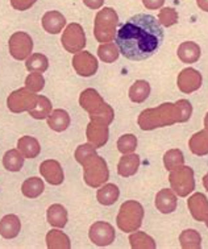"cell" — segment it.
<instances>
[{
    "label": "cell",
    "instance_id": "cell-1",
    "mask_svg": "<svg viewBox=\"0 0 208 249\" xmlns=\"http://www.w3.org/2000/svg\"><path fill=\"white\" fill-rule=\"evenodd\" d=\"M120 53L131 61L150 58L163 41V29L152 15L139 14L128 18L116 33Z\"/></svg>",
    "mask_w": 208,
    "mask_h": 249
},
{
    "label": "cell",
    "instance_id": "cell-2",
    "mask_svg": "<svg viewBox=\"0 0 208 249\" xmlns=\"http://www.w3.org/2000/svg\"><path fill=\"white\" fill-rule=\"evenodd\" d=\"M137 123L142 131L170 127L175 123H181V111L175 103H162L156 108L144 109L140 113Z\"/></svg>",
    "mask_w": 208,
    "mask_h": 249
},
{
    "label": "cell",
    "instance_id": "cell-3",
    "mask_svg": "<svg viewBox=\"0 0 208 249\" xmlns=\"http://www.w3.org/2000/svg\"><path fill=\"white\" fill-rule=\"evenodd\" d=\"M79 106L88 112L91 122L109 125L113 122L115 112L112 107L107 105L99 92L94 89H86L79 96Z\"/></svg>",
    "mask_w": 208,
    "mask_h": 249
},
{
    "label": "cell",
    "instance_id": "cell-4",
    "mask_svg": "<svg viewBox=\"0 0 208 249\" xmlns=\"http://www.w3.org/2000/svg\"><path fill=\"white\" fill-rule=\"evenodd\" d=\"M83 166V179L90 187H100L109 178V170L105 160L94 152L79 162Z\"/></svg>",
    "mask_w": 208,
    "mask_h": 249
},
{
    "label": "cell",
    "instance_id": "cell-5",
    "mask_svg": "<svg viewBox=\"0 0 208 249\" xmlns=\"http://www.w3.org/2000/svg\"><path fill=\"white\" fill-rule=\"evenodd\" d=\"M119 25V16L116 11L111 7H104L96 14L94 23V35L102 44L112 42L116 37V27Z\"/></svg>",
    "mask_w": 208,
    "mask_h": 249
},
{
    "label": "cell",
    "instance_id": "cell-6",
    "mask_svg": "<svg viewBox=\"0 0 208 249\" xmlns=\"http://www.w3.org/2000/svg\"><path fill=\"white\" fill-rule=\"evenodd\" d=\"M144 207L136 200H127L119 210L116 224L122 232H135L142 224Z\"/></svg>",
    "mask_w": 208,
    "mask_h": 249
},
{
    "label": "cell",
    "instance_id": "cell-7",
    "mask_svg": "<svg viewBox=\"0 0 208 249\" xmlns=\"http://www.w3.org/2000/svg\"><path fill=\"white\" fill-rule=\"evenodd\" d=\"M169 182L172 186V190L178 196L185 198L195 190L194 170L190 166H185V165L178 166L170 172Z\"/></svg>",
    "mask_w": 208,
    "mask_h": 249
},
{
    "label": "cell",
    "instance_id": "cell-8",
    "mask_svg": "<svg viewBox=\"0 0 208 249\" xmlns=\"http://www.w3.org/2000/svg\"><path fill=\"white\" fill-rule=\"evenodd\" d=\"M38 95H36L33 91L28 90L27 87L18 89L14 91L7 99V106L11 112L20 113L24 111H31L36 107Z\"/></svg>",
    "mask_w": 208,
    "mask_h": 249
},
{
    "label": "cell",
    "instance_id": "cell-9",
    "mask_svg": "<svg viewBox=\"0 0 208 249\" xmlns=\"http://www.w3.org/2000/svg\"><path fill=\"white\" fill-rule=\"evenodd\" d=\"M61 42L69 53H79L86 46V35L82 25L77 23L69 24L62 33Z\"/></svg>",
    "mask_w": 208,
    "mask_h": 249
},
{
    "label": "cell",
    "instance_id": "cell-10",
    "mask_svg": "<svg viewBox=\"0 0 208 249\" xmlns=\"http://www.w3.org/2000/svg\"><path fill=\"white\" fill-rule=\"evenodd\" d=\"M9 53L17 61H23L31 57V53L33 50V40L25 32H15L9 37L8 41Z\"/></svg>",
    "mask_w": 208,
    "mask_h": 249
},
{
    "label": "cell",
    "instance_id": "cell-11",
    "mask_svg": "<svg viewBox=\"0 0 208 249\" xmlns=\"http://www.w3.org/2000/svg\"><path fill=\"white\" fill-rule=\"evenodd\" d=\"M72 68L81 77H92L98 71L99 64L95 55L91 54L90 52L82 50L72 57Z\"/></svg>",
    "mask_w": 208,
    "mask_h": 249
},
{
    "label": "cell",
    "instance_id": "cell-12",
    "mask_svg": "<svg viewBox=\"0 0 208 249\" xmlns=\"http://www.w3.org/2000/svg\"><path fill=\"white\" fill-rule=\"evenodd\" d=\"M88 236H90V240L98 247H107L115 241L116 232L109 223L96 222L90 227Z\"/></svg>",
    "mask_w": 208,
    "mask_h": 249
},
{
    "label": "cell",
    "instance_id": "cell-13",
    "mask_svg": "<svg viewBox=\"0 0 208 249\" xmlns=\"http://www.w3.org/2000/svg\"><path fill=\"white\" fill-rule=\"evenodd\" d=\"M202 82H203L202 74L192 68L183 69L176 78L178 89L183 94H191V92L199 90L200 86H202Z\"/></svg>",
    "mask_w": 208,
    "mask_h": 249
},
{
    "label": "cell",
    "instance_id": "cell-14",
    "mask_svg": "<svg viewBox=\"0 0 208 249\" xmlns=\"http://www.w3.org/2000/svg\"><path fill=\"white\" fill-rule=\"evenodd\" d=\"M40 173L42 178L53 186L61 185L65 179L64 169L55 160H45L44 162H41Z\"/></svg>",
    "mask_w": 208,
    "mask_h": 249
},
{
    "label": "cell",
    "instance_id": "cell-15",
    "mask_svg": "<svg viewBox=\"0 0 208 249\" xmlns=\"http://www.w3.org/2000/svg\"><path fill=\"white\" fill-rule=\"evenodd\" d=\"M191 215L198 222H206L208 217V199L202 193H195L187 200Z\"/></svg>",
    "mask_w": 208,
    "mask_h": 249
},
{
    "label": "cell",
    "instance_id": "cell-16",
    "mask_svg": "<svg viewBox=\"0 0 208 249\" xmlns=\"http://www.w3.org/2000/svg\"><path fill=\"white\" fill-rule=\"evenodd\" d=\"M87 140L94 148H102L107 144L109 137L108 125H103V124H98V123L91 122L87 125L86 129Z\"/></svg>",
    "mask_w": 208,
    "mask_h": 249
},
{
    "label": "cell",
    "instance_id": "cell-17",
    "mask_svg": "<svg viewBox=\"0 0 208 249\" xmlns=\"http://www.w3.org/2000/svg\"><path fill=\"white\" fill-rule=\"evenodd\" d=\"M66 25V18L58 11H49L42 16V28L50 35H58Z\"/></svg>",
    "mask_w": 208,
    "mask_h": 249
},
{
    "label": "cell",
    "instance_id": "cell-18",
    "mask_svg": "<svg viewBox=\"0 0 208 249\" xmlns=\"http://www.w3.org/2000/svg\"><path fill=\"white\" fill-rule=\"evenodd\" d=\"M156 207L159 213H172L176 210V195L173 190L162 189L156 195Z\"/></svg>",
    "mask_w": 208,
    "mask_h": 249
},
{
    "label": "cell",
    "instance_id": "cell-19",
    "mask_svg": "<svg viewBox=\"0 0 208 249\" xmlns=\"http://www.w3.org/2000/svg\"><path fill=\"white\" fill-rule=\"evenodd\" d=\"M176 54L183 64H195L196 61H199L202 52H200V46L196 42L186 41L178 46Z\"/></svg>",
    "mask_w": 208,
    "mask_h": 249
},
{
    "label": "cell",
    "instance_id": "cell-20",
    "mask_svg": "<svg viewBox=\"0 0 208 249\" xmlns=\"http://www.w3.org/2000/svg\"><path fill=\"white\" fill-rule=\"evenodd\" d=\"M140 157L137 154H124L118 165V173L121 177H132L135 176L140 168Z\"/></svg>",
    "mask_w": 208,
    "mask_h": 249
},
{
    "label": "cell",
    "instance_id": "cell-21",
    "mask_svg": "<svg viewBox=\"0 0 208 249\" xmlns=\"http://www.w3.org/2000/svg\"><path fill=\"white\" fill-rule=\"evenodd\" d=\"M21 223L16 215H5L0 220V235L4 239H15L20 233Z\"/></svg>",
    "mask_w": 208,
    "mask_h": 249
},
{
    "label": "cell",
    "instance_id": "cell-22",
    "mask_svg": "<svg viewBox=\"0 0 208 249\" xmlns=\"http://www.w3.org/2000/svg\"><path fill=\"white\" fill-rule=\"evenodd\" d=\"M17 149L21 152L25 159H36L37 156L40 154L41 146L40 142L37 139L32 136H24L20 137V140L17 141Z\"/></svg>",
    "mask_w": 208,
    "mask_h": 249
},
{
    "label": "cell",
    "instance_id": "cell-23",
    "mask_svg": "<svg viewBox=\"0 0 208 249\" xmlns=\"http://www.w3.org/2000/svg\"><path fill=\"white\" fill-rule=\"evenodd\" d=\"M48 125L55 132L66 131L70 125V115L65 109H54L48 116Z\"/></svg>",
    "mask_w": 208,
    "mask_h": 249
},
{
    "label": "cell",
    "instance_id": "cell-24",
    "mask_svg": "<svg viewBox=\"0 0 208 249\" xmlns=\"http://www.w3.org/2000/svg\"><path fill=\"white\" fill-rule=\"evenodd\" d=\"M48 223L57 228H64L68 224V211L62 204H52L48 209Z\"/></svg>",
    "mask_w": 208,
    "mask_h": 249
},
{
    "label": "cell",
    "instance_id": "cell-25",
    "mask_svg": "<svg viewBox=\"0 0 208 249\" xmlns=\"http://www.w3.org/2000/svg\"><path fill=\"white\" fill-rule=\"evenodd\" d=\"M189 146L190 150L195 156H207L208 154V131L203 129V131L196 132L195 135H192L189 141Z\"/></svg>",
    "mask_w": 208,
    "mask_h": 249
},
{
    "label": "cell",
    "instance_id": "cell-26",
    "mask_svg": "<svg viewBox=\"0 0 208 249\" xmlns=\"http://www.w3.org/2000/svg\"><path fill=\"white\" fill-rule=\"evenodd\" d=\"M120 196V190L116 185L113 183H107L100 187L96 194L98 202L103 206H111V204L116 203V200Z\"/></svg>",
    "mask_w": 208,
    "mask_h": 249
},
{
    "label": "cell",
    "instance_id": "cell-27",
    "mask_svg": "<svg viewBox=\"0 0 208 249\" xmlns=\"http://www.w3.org/2000/svg\"><path fill=\"white\" fill-rule=\"evenodd\" d=\"M46 245L49 249H70V239L59 230H52L46 235Z\"/></svg>",
    "mask_w": 208,
    "mask_h": 249
},
{
    "label": "cell",
    "instance_id": "cell-28",
    "mask_svg": "<svg viewBox=\"0 0 208 249\" xmlns=\"http://www.w3.org/2000/svg\"><path fill=\"white\" fill-rule=\"evenodd\" d=\"M150 95V85L144 79L136 81L129 89V99L133 103H142Z\"/></svg>",
    "mask_w": 208,
    "mask_h": 249
},
{
    "label": "cell",
    "instance_id": "cell-29",
    "mask_svg": "<svg viewBox=\"0 0 208 249\" xmlns=\"http://www.w3.org/2000/svg\"><path fill=\"white\" fill-rule=\"evenodd\" d=\"M45 190V185H44V181L38 177H32L28 178L23 182L21 185V193H23L27 198H37L40 196Z\"/></svg>",
    "mask_w": 208,
    "mask_h": 249
},
{
    "label": "cell",
    "instance_id": "cell-30",
    "mask_svg": "<svg viewBox=\"0 0 208 249\" xmlns=\"http://www.w3.org/2000/svg\"><path fill=\"white\" fill-rule=\"evenodd\" d=\"M24 157L18 149H11L3 157V165L8 172H18L24 166Z\"/></svg>",
    "mask_w": 208,
    "mask_h": 249
},
{
    "label": "cell",
    "instance_id": "cell-31",
    "mask_svg": "<svg viewBox=\"0 0 208 249\" xmlns=\"http://www.w3.org/2000/svg\"><path fill=\"white\" fill-rule=\"evenodd\" d=\"M25 68H27L28 71L42 74L49 68V59L46 55L41 54V53H35V54H31V57H28Z\"/></svg>",
    "mask_w": 208,
    "mask_h": 249
},
{
    "label": "cell",
    "instance_id": "cell-32",
    "mask_svg": "<svg viewBox=\"0 0 208 249\" xmlns=\"http://www.w3.org/2000/svg\"><path fill=\"white\" fill-rule=\"evenodd\" d=\"M181 247L183 249H200L202 248V236L195 230H186L179 235Z\"/></svg>",
    "mask_w": 208,
    "mask_h": 249
},
{
    "label": "cell",
    "instance_id": "cell-33",
    "mask_svg": "<svg viewBox=\"0 0 208 249\" xmlns=\"http://www.w3.org/2000/svg\"><path fill=\"white\" fill-rule=\"evenodd\" d=\"M129 243L133 249H156L154 239L145 232L135 231V233L129 236Z\"/></svg>",
    "mask_w": 208,
    "mask_h": 249
},
{
    "label": "cell",
    "instance_id": "cell-34",
    "mask_svg": "<svg viewBox=\"0 0 208 249\" xmlns=\"http://www.w3.org/2000/svg\"><path fill=\"white\" fill-rule=\"evenodd\" d=\"M50 113H52V102H50L46 96L38 95L36 107L29 111V115L33 119L37 120H42V119H48Z\"/></svg>",
    "mask_w": 208,
    "mask_h": 249
},
{
    "label": "cell",
    "instance_id": "cell-35",
    "mask_svg": "<svg viewBox=\"0 0 208 249\" xmlns=\"http://www.w3.org/2000/svg\"><path fill=\"white\" fill-rule=\"evenodd\" d=\"M98 55L99 58L105 62V64H112L120 55V50H119L118 45L113 42H107V44H102L98 48Z\"/></svg>",
    "mask_w": 208,
    "mask_h": 249
},
{
    "label": "cell",
    "instance_id": "cell-36",
    "mask_svg": "<svg viewBox=\"0 0 208 249\" xmlns=\"http://www.w3.org/2000/svg\"><path fill=\"white\" fill-rule=\"evenodd\" d=\"M183 163H185V157L179 149H170L163 156V165L170 172L178 166H182Z\"/></svg>",
    "mask_w": 208,
    "mask_h": 249
},
{
    "label": "cell",
    "instance_id": "cell-37",
    "mask_svg": "<svg viewBox=\"0 0 208 249\" xmlns=\"http://www.w3.org/2000/svg\"><path fill=\"white\" fill-rule=\"evenodd\" d=\"M137 148V137L135 135H122L118 140V149L122 154L133 153Z\"/></svg>",
    "mask_w": 208,
    "mask_h": 249
},
{
    "label": "cell",
    "instance_id": "cell-38",
    "mask_svg": "<svg viewBox=\"0 0 208 249\" xmlns=\"http://www.w3.org/2000/svg\"><path fill=\"white\" fill-rule=\"evenodd\" d=\"M158 21L163 27H173L174 24L178 23V12L172 7H166L159 11Z\"/></svg>",
    "mask_w": 208,
    "mask_h": 249
},
{
    "label": "cell",
    "instance_id": "cell-39",
    "mask_svg": "<svg viewBox=\"0 0 208 249\" xmlns=\"http://www.w3.org/2000/svg\"><path fill=\"white\" fill-rule=\"evenodd\" d=\"M45 86V79L41 72H31L25 79V87L33 92H38Z\"/></svg>",
    "mask_w": 208,
    "mask_h": 249
},
{
    "label": "cell",
    "instance_id": "cell-40",
    "mask_svg": "<svg viewBox=\"0 0 208 249\" xmlns=\"http://www.w3.org/2000/svg\"><path fill=\"white\" fill-rule=\"evenodd\" d=\"M178 107H179V111H181V123L189 122L192 115V106L187 99H179L175 103Z\"/></svg>",
    "mask_w": 208,
    "mask_h": 249
},
{
    "label": "cell",
    "instance_id": "cell-41",
    "mask_svg": "<svg viewBox=\"0 0 208 249\" xmlns=\"http://www.w3.org/2000/svg\"><path fill=\"white\" fill-rule=\"evenodd\" d=\"M37 0H11V5L12 8L16 11H27L32 7Z\"/></svg>",
    "mask_w": 208,
    "mask_h": 249
},
{
    "label": "cell",
    "instance_id": "cell-42",
    "mask_svg": "<svg viewBox=\"0 0 208 249\" xmlns=\"http://www.w3.org/2000/svg\"><path fill=\"white\" fill-rule=\"evenodd\" d=\"M165 3V0H142V4L148 9L161 8Z\"/></svg>",
    "mask_w": 208,
    "mask_h": 249
},
{
    "label": "cell",
    "instance_id": "cell-43",
    "mask_svg": "<svg viewBox=\"0 0 208 249\" xmlns=\"http://www.w3.org/2000/svg\"><path fill=\"white\" fill-rule=\"evenodd\" d=\"M83 3L91 9H99L104 4V0H83Z\"/></svg>",
    "mask_w": 208,
    "mask_h": 249
},
{
    "label": "cell",
    "instance_id": "cell-44",
    "mask_svg": "<svg viewBox=\"0 0 208 249\" xmlns=\"http://www.w3.org/2000/svg\"><path fill=\"white\" fill-rule=\"evenodd\" d=\"M196 4L202 11L208 12V0H196Z\"/></svg>",
    "mask_w": 208,
    "mask_h": 249
},
{
    "label": "cell",
    "instance_id": "cell-45",
    "mask_svg": "<svg viewBox=\"0 0 208 249\" xmlns=\"http://www.w3.org/2000/svg\"><path fill=\"white\" fill-rule=\"evenodd\" d=\"M203 186H204V189L208 191V173L203 177Z\"/></svg>",
    "mask_w": 208,
    "mask_h": 249
},
{
    "label": "cell",
    "instance_id": "cell-46",
    "mask_svg": "<svg viewBox=\"0 0 208 249\" xmlns=\"http://www.w3.org/2000/svg\"><path fill=\"white\" fill-rule=\"evenodd\" d=\"M204 127H206V129L208 131V113L206 115V118H204Z\"/></svg>",
    "mask_w": 208,
    "mask_h": 249
},
{
    "label": "cell",
    "instance_id": "cell-47",
    "mask_svg": "<svg viewBox=\"0 0 208 249\" xmlns=\"http://www.w3.org/2000/svg\"><path fill=\"white\" fill-rule=\"evenodd\" d=\"M206 226H207V228H208V217L206 219Z\"/></svg>",
    "mask_w": 208,
    "mask_h": 249
}]
</instances>
